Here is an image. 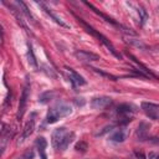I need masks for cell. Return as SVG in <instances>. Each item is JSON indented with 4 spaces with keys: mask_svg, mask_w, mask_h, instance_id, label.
I'll return each mask as SVG.
<instances>
[{
    "mask_svg": "<svg viewBox=\"0 0 159 159\" xmlns=\"http://www.w3.org/2000/svg\"><path fill=\"white\" fill-rule=\"evenodd\" d=\"M1 128H2V129H1V145H0V148H1V153H4L7 142H9V140L12 138V135H14V132L11 130L10 127H7V125L4 124V123H2V125H1Z\"/></svg>",
    "mask_w": 159,
    "mask_h": 159,
    "instance_id": "obj_7",
    "label": "cell"
},
{
    "mask_svg": "<svg viewBox=\"0 0 159 159\" xmlns=\"http://www.w3.org/2000/svg\"><path fill=\"white\" fill-rule=\"evenodd\" d=\"M134 154H135V157H137L138 159H145L143 152H140V150H134Z\"/></svg>",
    "mask_w": 159,
    "mask_h": 159,
    "instance_id": "obj_28",
    "label": "cell"
},
{
    "mask_svg": "<svg viewBox=\"0 0 159 159\" xmlns=\"http://www.w3.org/2000/svg\"><path fill=\"white\" fill-rule=\"evenodd\" d=\"M75 149H76L77 152L84 153V152H87V149H88V144H87L86 142H83V140H80V142H77V143L75 144Z\"/></svg>",
    "mask_w": 159,
    "mask_h": 159,
    "instance_id": "obj_23",
    "label": "cell"
},
{
    "mask_svg": "<svg viewBox=\"0 0 159 159\" xmlns=\"http://www.w3.org/2000/svg\"><path fill=\"white\" fill-rule=\"evenodd\" d=\"M128 42H129L130 45H133V46H137L138 48H145V47H147L145 43H143L140 40H132V39H129Z\"/></svg>",
    "mask_w": 159,
    "mask_h": 159,
    "instance_id": "obj_26",
    "label": "cell"
},
{
    "mask_svg": "<svg viewBox=\"0 0 159 159\" xmlns=\"http://www.w3.org/2000/svg\"><path fill=\"white\" fill-rule=\"evenodd\" d=\"M34 158V152L30 149V150H27L25 154H24V159H32Z\"/></svg>",
    "mask_w": 159,
    "mask_h": 159,
    "instance_id": "obj_27",
    "label": "cell"
},
{
    "mask_svg": "<svg viewBox=\"0 0 159 159\" xmlns=\"http://www.w3.org/2000/svg\"><path fill=\"white\" fill-rule=\"evenodd\" d=\"M36 147H37V150H39V154L41 157V159H47V155H46V147H47V142L43 137H39L36 139Z\"/></svg>",
    "mask_w": 159,
    "mask_h": 159,
    "instance_id": "obj_14",
    "label": "cell"
},
{
    "mask_svg": "<svg viewBox=\"0 0 159 159\" xmlns=\"http://www.w3.org/2000/svg\"><path fill=\"white\" fill-rule=\"evenodd\" d=\"M71 112H72L71 106H68V104H66V103H60V102H58L56 106H53V107H51V108L48 109L47 116H46V122H47L48 124H53V123H56L60 118H63V117L71 114Z\"/></svg>",
    "mask_w": 159,
    "mask_h": 159,
    "instance_id": "obj_1",
    "label": "cell"
},
{
    "mask_svg": "<svg viewBox=\"0 0 159 159\" xmlns=\"http://www.w3.org/2000/svg\"><path fill=\"white\" fill-rule=\"evenodd\" d=\"M140 107L147 113V116H149L150 118L153 119L159 118V104L153 103V102H142Z\"/></svg>",
    "mask_w": 159,
    "mask_h": 159,
    "instance_id": "obj_4",
    "label": "cell"
},
{
    "mask_svg": "<svg viewBox=\"0 0 159 159\" xmlns=\"http://www.w3.org/2000/svg\"><path fill=\"white\" fill-rule=\"evenodd\" d=\"M30 96V82L26 81L24 88H22V93L20 97V102H19V108H17V113H16V118L20 120L24 117V113L26 111V106H27V99Z\"/></svg>",
    "mask_w": 159,
    "mask_h": 159,
    "instance_id": "obj_2",
    "label": "cell"
},
{
    "mask_svg": "<svg viewBox=\"0 0 159 159\" xmlns=\"http://www.w3.org/2000/svg\"><path fill=\"white\" fill-rule=\"evenodd\" d=\"M92 70H93L96 73H98V75H101V76H103V77H107V78H109V80H112V81H117V80H118L116 76H113V75H111V73H107V72H104V71H102V70H98V68H96V67H92Z\"/></svg>",
    "mask_w": 159,
    "mask_h": 159,
    "instance_id": "obj_24",
    "label": "cell"
},
{
    "mask_svg": "<svg viewBox=\"0 0 159 159\" xmlns=\"http://www.w3.org/2000/svg\"><path fill=\"white\" fill-rule=\"evenodd\" d=\"M148 132H149V125H148L147 123L142 122V123L138 125V129H137V137L139 138V140H144V139H147Z\"/></svg>",
    "mask_w": 159,
    "mask_h": 159,
    "instance_id": "obj_16",
    "label": "cell"
},
{
    "mask_svg": "<svg viewBox=\"0 0 159 159\" xmlns=\"http://www.w3.org/2000/svg\"><path fill=\"white\" fill-rule=\"evenodd\" d=\"M75 103H76L78 107H82V106L84 104V99H83V98H76V99H75Z\"/></svg>",
    "mask_w": 159,
    "mask_h": 159,
    "instance_id": "obj_29",
    "label": "cell"
},
{
    "mask_svg": "<svg viewBox=\"0 0 159 159\" xmlns=\"http://www.w3.org/2000/svg\"><path fill=\"white\" fill-rule=\"evenodd\" d=\"M15 5H16V6H19V9L21 10V12H22V14H25V16L29 19V21H31L32 24H36L35 17H34V16H32V14L30 12V10H29V7L26 6V4H25V2H22V1H15Z\"/></svg>",
    "mask_w": 159,
    "mask_h": 159,
    "instance_id": "obj_15",
    "label": "cell"
},
{
    "mask_svg": "<svg viewBox=\"0 0 159 159\" xmlns=\"http://www.w3.org/2000/svg\"><path fill=\"white\" fill-rule=\"evenodd\" d=\"M112 103V99L107 96H101V97H96L91 101V107L94 109H103L106 107H108Z\"/></svg>",
    "mask_w": 159,
    "mask_h": 159,
    "instance_id": "obj_6",
    "label": "cell"
},
{
    "mask_svg": "<svg viewBox=\"0 0 159 159\" xmlns=\"http://www.w3.org/2000/svg\"><path fill=\"white\" fill-rule=\"evenodd\" d=\"M55 96H56V92H55V91H47V92H43V93L40 96L39 102H41V103H47L48 101L53 99Z\"/></svg>",
    "mask_w": 159,
    "mask_h": 159,
    "instance_id": "obj_21",
    "label": "cell"
},
{
    "mask_svg": "<svg viewBox=\"0 0 159 159\" xmlns=\"http://www.w3.org/2000/svg\"><path fill=\"white\" fill-rule=\"evenodd\" d=\"M84 4H86V5L88 6V7H91V9H92V10H93V11H94V12H96L97 15H99L101 17H103V19H104V20H106L107 22H109V24H112V25H114V26H118V27L120 26V25H118V24H117V22H116V21H114V20L112 19V17H109V16H107V15L102 14L101 11H98V10H97V9H96V7H94V6L92 5V4H89V2H86V1H84Z\"/></svg>",
    "mask_w": 159,
    "mask_h": 159,
    "instance_id": "obj_18",
    "label": "cell"
},
{
    "mask_svg": "<svg viewBox=\"0 0 159 159\" xmlns=\"http://www.w3.org/2000/svg\"><path fill=\"white\" fill-rule=\"evenodd\" d=\"M66 70L68 71V73H70V80L75 83V84H78V86H83V84H86V80L78 73V72H76L73 68H71V67H66Z\"/></svg>",
    "mask_w": 159,
    "mask_h": 159,
    "instance_id": "obj_12",
    "label": "cell"
},
{
    "mask_svg": "<svg viewBox=\"0 0 159 159\" xmlns=\"http://www.w3.org/2000/svg\"><path fill=\"white\" fill-rule=\"evenodd\" d=\"M37 4L43 9V11H45V12H46V14H47V15H48V16H50V17H51L56 24H58L60 26H62V27H65V29H70V25H68V24H66V22H65L60 16H57V15H56V14H55V12H53V11H52V10H51V9L45 4V2H37Z\"/></svg>",
    "mask_w": 159,
    "mask_h": 159,
    "instance_id": "obj_5",
    "label": "cell"
},
{
    "mask_svg": "<svg viewBox=\"0 0 159 159\" xmlns=\"http://www.w3.org/2000/svg\"><path fill=\"white\" fill-rule=\"evenodd\" d=\"M117 112H118V114H120L123 117H130L129 114L134 113L135 108H134V106H132L129 103H123V104H119L117 107Z\"/></svg>",
    "mask_w": 159,
    "mask_h": 159,
    "instance_id": "obj_13",
    "label": "cell"
},
{
    "mask_svg": "<svg viewBox=\"0 0 159 159\" xmlns=\"http://www.w3.org/2000/svg\"><path fill=\"white\" fill-rule=\"evenodd\" d=\"M127 56H128V57H129V58H130L133 62H135V63L138 65V67H139V68H142V71H143V72H144V73H145L148 77H155V76L152 73V71H150V70H148V68H147V67H145L143 63H140V62H139V61H138V60H137V58H135V57H134L132 53L127 52Z\"/></svg>",
    "mask_w": 159,
    "mask_h": 159,
    "instance_id": "obj_19",
    "label": "cell"
},
{
    "mask_svg": "<svg viewBox=\"0 0 159 159\" xmlns=\"http://www.w3.org/2000/svg\"><path fill=\"white\" fill-rule=\"evenodd\" d=\"M34 129H35V119H34V118H30V119L26 122V124H25V127H24V130H22V134H21V137H20V139H19L17 143L20 144V143H22L26 138H29V137L32 134Z\"/></svg>",
    "mask_w": 159,
    "mask_h": 159,
    "instance_id": "obj_9",
    "label": "cell"
},
{
    "mask_svg": "<svg viewBox=\"0 0 159 159\" xmlns=\"http://www.w3.org/2000/svg\"><path fill=\"white\" fill-rule=\"evenodd\" d=\"M127 137H128V130L125 129V128H119V129H117L112 135H111V140L112 142H116V143H122V142H124L125 139H127Z\"/></svg>",
    "mask_w": 159,
    "mask_h": 159,
    "instance_id": "obj_11",
    "label": "cell"
},
{
    "mask_svg": "<svg viewBox=\"0 0 159 159\" xmlns=\"http://www.w3.org/2000/svg\"><path fill=\"white\" fill-rule=\"evenodd\" d=\"M113 127H114L113 124H109V125H106V127H103V128H102V129H101V130H99L98 133H96L94 135H96V137H102V135H104L106 133H108V132H111V130L113 129Z\"/></svg>",
    "mask_w": 159,
    "mask_h": 159,
    "instance_id": "obj_25",
    "label": "cell"
},
{
    "mask_svg": "<svg viewBox=\"0 0 159 159\" xmlns=\"http://www.w3.org/2000/svg\"><path fill=\"white\" fill-rule=\"evenodd\" d=\"M27 61H29V65L34 68V70H37L39 68V65H37V60L34 55V50H32V46L29 43L27 46Z\"/></svg>",
    "mask_w": 159,
    "mask_h": 159,
    "instance_id": "obj_17",
    "label": "cell"
},
{
    "mask_svg": "<svg viewBox=\"0 0 159 159\" xmlns=\"http://www.w3.org/2000/svg\"><path fill=\"white\" fill-rule=\"evenodd\" d=\"M68 130L65 128V127H61V128H57L52 132V135H51V143H52V147L58 150L60 149V145L62 144L65 137L67 135Z\"/></svg>",
    "mask_w": 159,
    "mask_h": 159,
    "instance_id": "obj_3",
    "label": "cell"
},
{
    "mask_svg": "<svg viewBox=\"0 0 159 159\" xmlns=\"http://www.w3.org/2000/svg\"><path fill=\"white\" fill-rule=\"evenodd\" d=\"M138 14H139L140 25H144L145 21L148 20V12H147V10H145L144 7H142V6H139V7H138Z\"/></svg>",
    "mask_w": 159,
    "mask_h": 159,
    "instance_id": "obj_22",
    "label": "cell"
},
{
    "mask_svg": "<svg viewBox=\"0 0 159 159\" xmlns=\"http://www.w3.org/2000/svg\"><path fill=\"white\" fill-rule=\"evenodd\" d=\"M76 57L82 61V62H92V61H97L99 60V56L97 53H93V52H89V51H83V50H80V51H76Z\"/></svg>",
    "mask_w": 159,
    "mask_h": 159,
    "instance_id": "obj_8",
    "label": "cell"
},
{
    "mask_svg": "<svg viewBox=\"0 0 159 159\" xmlns=\"http://www.w3.org/2000/svg\"><path fill=\"white\" fill-rule=\"evenodd\" d=\"M73 138H75V133H73V132H68V133H67V135L65 137V139H63L62 144L60 145V149H58V150H61V152L66 150V149H67V147L70 145V143L73 140Z\"/></svg>",
    "mask_w": 159,
    "mask_h": 159,
    "instance_id": "obj_20",
    "label": "cell"
},
{
    "mask_svg": "<svg viewBox=\"0 0 159 159\" xmlns=\"http://www.w3.org/2000/svg\"><path fill=\"white\" fill-rule=\"evenodd\" d=\"M97 39H99V41H101V42H102V43H103V45H104V46H106V47L112 52V55H113L114 57H117V58H119V60L122 58V55H120L119 52H117V50L114 48V46L112 45V42H111V41H109L104 35H102V34H99V32H98Z\"/></svg>",
    "mask_w": 159,
    "mask_h": 159,
    "instance_id": "obj_10",
    "label": "cell"
},
{
    "mask_svg": "<svg viewBox=\"0 0 159 159\" xmlns=\"http://www.w3.org/2000/svg\"><path fill=\"white\" fill-rule=\"evenodd\" d=\"M157 159H159V155H158V157H157Z\"/></svg>",
    "mask_w": 159,
    "mask_h": 159,
    "instance_id": "obj_30",
    "label": "cell"
}]
</instances>
